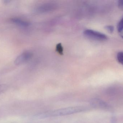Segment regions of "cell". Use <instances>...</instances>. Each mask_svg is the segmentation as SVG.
Listing matches in <instances>:
<instances>
[{
  "label": "cell",
  "instance_id": "cell-11",
  "mask_svg": "<svg viewBox=\"0 0 123 123\" xmlns=\"http://www.w3.org/2000/svg\"><path fill=\"white\" fill-rule=\"evenodd\" d=\"M118 7L120 10L123 11V0H119L118 3Z\"/></svg>",
  "mask_w": 123,
  "mask_h": 123
},
{
  "label": "cell",
  "instance_id": "cell-2",
  "mask_svg": "<svg viewBox=\"0 0 123 123\" xmlns=\"http://www.w3.org/2000/svg\"><path fill=\"white\" fill-rule=\"evenodd\" d=\"M84 34L86 37L96 40L103 41L107 40L108 39L106 35L92 30H86L84 31Z\"/></svg>",
  "mask_w": 123,
  "mask_h": 123
},
{
  "label": "cell",
  "instance_id": "cell-8",
  "mask_svg": "<svg viewBox=\"0 0 123 123\" xmlns=\"http://www.w3.org/2000/svg\"><path fill=\"white\" fill-rule=\"evenodd\" d=\"M117 29L118 32L120 33L123 30V17L118 22L117 26Z\"/></svg>",
  "mask_w": 123,
  "mask_h": 123
},
{
  "label": "cell",
  "instance_id": "cell-7",
  "mask_svg": "<svg viewBox=\"0 0 123 123\" xmlns=\"http://www.w3.org/2000/svg\"><path fill=\"white\" fill-rule=\"evenodd\" d=\"M56 51L60 55H63V48L61 43H58L57 45L56 46Z\"/></svg>",
  "mask_w": 123,
  "mask_h": 123
},
{
  "label": "cell",
  "instance_id": "cell-4",
  "mask_svg": "<svg viewBox=\"0 0 123 123\" xmlns=\"http://www.w3.org/2000/svg\"><path fill=\"white\" fill-rule=\"evenodd\" d=\"M90 103L92 107L95 108L107 109L109 108V106L104 101L98 98H94L90 100Z\"/></svg>",
  "mask_w": 123,
  "mask_h": 123
},
{
  "label": "cell",
  "instance_id": "cell-3",
  "mask_svg": "<svg viewBox=\"0 0 123 123\" xmlns=\"http://www.w3.org/2000/svg\"><path fill=\"white\" fill-rule=\"evenodd\" d=\"M32 55V53L29 51L23 52L16 58L14 60V64L19 65L26 63L31 58Z\"/></svg>",
  "mask_w": 123,
  "mask_h": 123
},
{
  "label": "cell",
  "instance_id": "cell-12",
  "mask_svg": "<svg viewBox=\"0 0 123 123\" xmlns=\"http://www.w3.org/2000/svg\"><path fill=\"white\" fill-rule=\"evenodd\" d=\"M120 35L121 37L123 39V31L121 32H120Z\"/></svg>",
  "mask_w": 123,
  "mask_h": 123
},
{
  "label": "cell",
  "instance_id": "cell-9",
  "mask_svg": "<svg viewBox=\"0 0 123 123\" xmlns=\"http://www.w3.org/2000/svg\"><path fill=\"white\" fill-rule=\"evenodd\" d=\"M8 88V86L6 84H0V94L6 91Z\"/></svg>",
  "mask_w": 123,
  "mask_h": 123
},
{
  "label": "cell",
  "instance_id": "cell-10",
  "mask_svg": "<svg viewBox=\"0 0 123 123\" xmlns=\"http://www.w3.org/2000/svg\"><path fill=\"white\" fill-rule=\"evenodd\" d=\"M105 29L110 33H112L114 30V27L112 25H107L105 27Z\"/></svg>",
  "mask_w": 123,
  "mask_h": 123
},
{
  "label": "cell",
  "instance_id": "cell-1",
  "mask_svg": "<svg viewBox=\"0 0 123 123\" xmlns=\"http://www.w3.org/2000/svg\"><path fill=\"white\" fill-rule=\"evenodd\" d=\"M87 109L86 107L84 106L69 107L38 114L36 116V118L38 119H43L51 117L65 116L84 112Z\"/></svg>",
  "mask_w": 123,
  "mask_h": 123
},
{
  "label": "cell",
  "instance_id": "cell-5",
  "mask_svg": "<svg viewBox=\"0 0 123 123\" xmlns=\"http://www.w3.org/2000/svg\"><path fill=\"white\" fill-rule=\"evenodd\" d=\"M11 21L16 25L21 27H27L30 25L29 22L18 18H12Z\"/></svg>",
  "mask_w": 123,
  "mask_h": 123
},
{
  "label": "cell",
  "instance_id": "cell-6",
  "mask_svg": "<svg viewBox=\"0 0 123 123\" xmlns=\"http://www.w3.org/2000/svg\"><path fill=\"white\" fill-rule=\"evenodd\" d=\"M117 59L118 63L123 66V51L117 53Z\"/></svg>",
  "mask_w": 123,
  "mask_h": 123
}]
</instances>
